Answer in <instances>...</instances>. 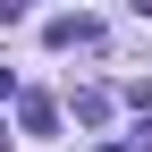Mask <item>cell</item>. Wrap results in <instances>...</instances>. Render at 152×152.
<instances>
[{
	"instance_id": "cell-1",
	"label": "cell",
	"mask_w": 152,
	"mask_h": 152,
	"mask_svg": "<svg viewBox=\"0 0 152 152\" xmlns=\"http://www.w3.org/2000/svg\"><path fill=\"white\" fill-rule=\"evenodd\" d=\"M93 34H102V26H93V17H51V42H59V51H68V42H76V51H85V42H93Z\"/></svg>"
},
{
	"instance_id": "cell-2",
	"label": "cell",
	"mask_w": 152,
	"mask_h": 152,
	"mask_svg": "<svg viewBox=\"0 0 152 152\" xmlns=\"http://www.w3.org/2000/svg\"><path fill=\"white\" fill-rule=\"evenodd\" d=\"M76 118H85V127H102V118H110V93H102V85H85V93H76Z\"/></svg>"
},
{
	"instance_id": "cell-3",
	"label": "cell",
	"mask_w": 152,
	"mask_h": 152,
	"mask_svg": "<svg viewBox=\"0 0 152 152\" xmlns=\"http://www.w3.org/2000/svg\"><path fill=\"white\" fill-rule=\"evenodd\" d=\"M51 127H59V110H51L42 93H26V135H51Z\"/></svg>"
}]
</instances>
